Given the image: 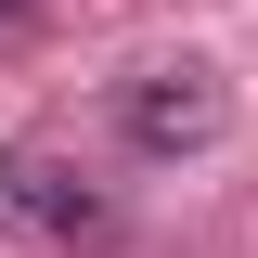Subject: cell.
I'll list each match as a JSON object with an SVG mask.
<instances>
[{
  "mask_svg": "<svg viewBox=\"0 0 258 258\" xmlns=\"http://www.w3.org/2000/svg\"><path fill=\"white\" fill-rule=\"evenodd\" d=\"M220 129H232L220 64H155V78L129 91V155H207Z\"/></svg>",
  "mask_w": 258,
  "mask_h": 258,
  "instance_id": "1",
  "label": "cell"
},
{
  "mask_svg": "<svg viewBox=\"0 0 258 258\" xmlns=\"http://www.w3.org/2000/svg\"><path fill=\"white\" fill-rule=\"evenodd\" d=\"M0 220H13V232H52V245H91V232H103V194H78L64 168L0 155Z\"/></svg>",
  "mask_w": 258,
  "mask_h": 258,
  "instance_id": "2",
  "label": "cell"
},
{
  "mask_svg": "<svg viewBox=\"0 0 258 258\" xmlns=\"http://www.w3.org/2000/svg\"><path fill=\"white\" fill-rule=\"evenodd\" d=\"M0 13H13V0H0Z\"/></svg>",
  "mask_w": 258,
  "mask_h": 258,
  "instance_id": "3",
  "label": "cell"
}]
</instances>
